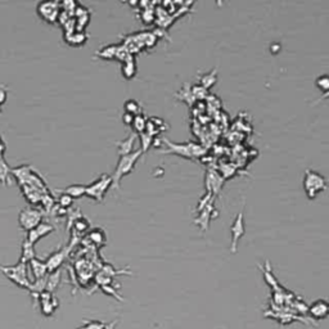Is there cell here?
Segmentation results:
<instances>
[{"instance_id":"cell-19","label":"cell","mask_w":329,"mask_h":329,"mask_svg":"<svg viewBox=\"0 0 329 329\" xmlns=\"http://www.w3.org/2000/svg\"><path fill=\"white\" fill-rule=\"evenodd\" d=\"M88 239L91 242V243H93V245L98 246V247H102V246H105V243H106V233H105V230H102L101 228L93 229V230L89 231Z\"/></svg>"},{"instance_id":"cell-4","label":"cell","mask_w":329,"mask_h":329,"mask_svg":"<svg viewBox=\"0 0 329 329\" xmlns=\"http://www.w3.org/2000/svg\"><path fill=\"white\" fill-rule=\"evenodd\" d=\"M112 188V178L111 175L103 174L98 178V179L93 182L91 184L86 185V194L85 196L89 197L91 199H95L97 202H102L105 198L107 190Z\"/></svg>"},{"instance_id":"cell-12","label":"cell","mask_w":329,"mask_h":329,"mask_svg":"<svg viewBox=\"0 0 329 329\" xmlns=\"http://www.w3.org/2000/svg\"><path fill=\"white\" fill-rule=\"evenodd\" d=\"M206 184H207V193L218 194L222 184L221 176L216 174L215 171L209 170V171H207V176H206Z\"/></svg>"},{"instance_id":"cell-5","label":"cell","mask_w":329,"mask_h":329,"mask_svg":"<svg viewBox=\"0 0 329 329\" xmlns=\"http://www.w3.org/2000/svg\"><path fill=\"white\" fill-rule=\"evenodd\" d=\"M18 221H20L21 228L23 230H31V229L36 228L37 225L42 222V214L41 211H39L35 207H25L22 211L20 212V218H18Z\"/></svg>"},{"instance_id":"cell-15","label":"cell","mask_w":329,"mask_h":329,"mask_svg":"<svg viewBox=\"0 0 329 329\" xmlns=\"http://www.w3.org/2000/svg\"><path fill=\"white\" fill-rule=\"evenodd\" d=\"M135 139H137V134L133 133L130 137H127L126 139L120 140V142H117V143H116L120 157L133 153V152H134L133 148H134V143H135Z\"/></svg>"},{"instance_id":"cell-1","label":"cell","mask_w":329,"mask_h":329,"mask_svg":"<svg viewBox=\"0 0 329 329\" xmlns=\"http://www.w3.org/2000/svg\"><path fill=\"white\" fill-rule=\"evenodd\" d=\"M142 154H143L142 153V150L137 149L134 150L133 153L120 157V160H118L117 162V166H116L113 174L111 175L112 188H113V189H120V183L121 180H122V178L133 171L134 167H135V165H137L138 160H139Z\"/></svg>"},{"instance_id":"cell-23","label":"cell","mask_w":329,"mask_h":329,"mask_svg":"<svg viewBox=\"0 0 329 329\" xmlns=\"http://www.w3.org/2000/svg\"><path fill=\"white\" fill-rule=\"evenodd\" d=\"M124 108L126 113H130L133 116H138V114L143 113V110H142V106L139 105V102L134 101V99H129V101L125 102Z\"/></svg>"},{"instance_id":"cell-10","label":"cell","mask_w":329,"mask_h":329,"mask_svg":"<svg viewBox=\"0 0 329 329\" xmlns=\"http://www.w3.org/2000/svg\"><path fill=\"white\" fill-rule=\"evenodd\" d=\"M52 231H54L53 225L48 224V222H41V224L37 225L36 228H34V229H31V230L27 231L26 239L30 242V243L35 245L36 242L39 241V239L46 237V235L50 234Z\"/></svg>"},{"instance_id":"cell-6","label":"cell","mask_w":329,"mask_h":329,"mask_svg":"<svg viewBox=\"0 0 329 329\" xmlns=\"http://www.w3.org/2000/svg\"><path fill=\"white\" fill-rule=\"evenodd\" d=\"M59 12V1H42L37 5V14L48 23H56L58 21Z\"/></svg>"},{"instance_id":"cell-22","label":"cell","mask_w":329,"mask_h":329,"mask_svg":"<svg viewBox=\"0 0 329 329\" xmlns=\"http://www.w3.org/2000/svg\"><path fill=\"white\" fill-rule=\"evenodd\" d=\"M72 228H73V231H75V233L84 234V233H86V231L90 229V224H89V221L86 219L82 218V216H78L75 221H73V224H72Z\"/></svg>"},{"instance_id":"cell-29","label":"cell","mask_w":329,"mask_h":329,"mask_svg":"<svg viewBox=\"0 0 329 329\" xmlns=\"http://www.w3.org/2000/svg\"><path fill=\"white\" fill-rule=\"evenodd\" d=\"M316 86L323 91V93H326V91L329 90V75H322L319 77L316 78Z\"/></svg>"},{"instance_id":"cell-34","label":"cell","mask_w":329,"mask_h":329,"mask_svg":"<svg viewBox=\"0 0 329 329\" xmlns=\"http://www.w3.org/2000/svg\"><path fill=\"white\" fill-rule=\"evenodd\" d=\"M329 98V90L326 91V93H323V95L320 97L319 101H322V99H328Z\"/></svg>"},{"instance_id":"cell-3","label":"cell","mask_w":329,"mask_h":329,"mask_svg":"<svg viewBox=\"0 0 329 329\" xmlns=\"http://www.w3.org/2000/svg\"><path fill=\"white\" fill-rule=\"evenodd\" d=\"M27 269H29L27 264L22 262V261H20V262L14 265V266H3V265H0V270L3 271V274L8 279L12 280L18 287L29 290L30 284H31L33 280L29 279Z\"/></svg>"},{"instance_id":"cell-33","label":"cell","mask_w":329,"mask_h":329,"mask_svg":"<svg viewBox=\"0 0 329 329\" xmlns=\"http://www.w3.org/2000/svg\"><path fill=\"white\" fill-rule=\"evenodd\" d=\"M116 324H117V320L111 323H106V328L105 329H116Z\"/></svg>"},{"instance_id":"cell-26","label":"cell","mask_w":329,"mask_h":329,"mask_svg":"<svg viewBox=\"0 0 329 329\" xmlns=\"http://www.w3.org/2000/svg\"><path fill=\"white\" fill-rule=\"evenodd\" d=\"M215 82H216V70H214L212 72H209V73H206V75H203L202 77H201V82H199V85L207 90V89H209L210 86H212Z\"/></svg>"},{"instance_id":"cell-16","label":"cell","mask_w":329,"mask_h":329,"mask_svg":"<svg viewBox=\"0 0 329 329\" xmlns=\"http://www.w3.org/2000/svg\"><path fill=\"white\" fill-rule=\"evenodd\" d=\"M36 257L35 254V248H34L33 243H30L27 239H25L22 243V247H21V260L25 264H29L30 261L34 260Z\"/></svg>"},{"instance_id":"cell-8","label":"cell","mask_w":329,"mask_h":329,"mask_svg":"<svg viewBox=\"0 0 329 329\" xmlns=\"http://www.w3.org/2000/svg\"><path fill=\"white\" fill-rule=\"evenodd\" d=\"M231 231V254L237 252V247H238L239 239L245 235V219H243V211L239 212L237 218H235L234 222L230 226Z\"/></svg>"},{"instance_id":"cell-28","label":"cell","mask_w":329,"mask_h":329,"mask_svg":"<svg viewBox=\"0 0 329 329\" xmlns=\"http://www.w3.org/2000/svg\"><path fill=\"white\" fill-rule=\"evenodd\" d=\"M89 22H90V13L77 17V18H76V30H77V31H84L85 27L89 25Z\"/></svg>"},{"instance_id":"cell-30","label":"cell","mask_w":329,"mask_h":329,"mask_svg":"<svg viewBox=\"0 0 329 329\" xmlns=\"http://www.w3.org/2000/svg\"><path fill=\"white\" fill-rule=\"evenodd\" d=\"M58 202H59V207H62V209H67L70 206L73 205V198L69 194H66V193H61L58 197Z\"/></svg>"},{"instance_id":"cell-7","label":"cell","mask_w":329,"mask_h":329,"mask_svg":"<svg viewBox=\"0 0 329 329\" xmlns=\"http://www.w3.org/2000/svg\"><path fill=\"white\" fill-rule=\"evenodd\" d=\"M70 250H71V246L61 247L59 250H57L56 252H53L52 255L48 256V258L45 260L46 267H48V273H54V271L61 269V265L65 262V260L67 258V256H69Z\"/></svg>"},{"instance_id":"cell-24","label":"cell","mask_w":329,"mask_h":329,"mask_svg":"<svg viewBox=\"0 0 329 329\" xmlns=\"http://www.w3.org/2000/svg\"><path fill=\"white\" fill-rule=\"evenodd\" d=\"M146 125H147V118H146L144 113H142L134 117L133 125H131V126H133V129L135 133L142 134L146 131Z\"/></svg>"},{"instance_id":"cell-14","label":"cell","mask_w":329,"mask_h":329,"mask_svg":"<svg viewBox=\"0 0 329 329\" xmlns=\"http://www.w3.org/2000/svg\"><path fill=\"white\" fill-rule=\"evenodd\" d=\"M309 313L316 318V319H323V318H326L327 315L329 314L328 310V301L324 300H319L314 302L311 306L309 307Z\"/></svg>"},{"instance_id":"cell-21","label":"cell","mask_w":329,"mask_h":329,"mask_svg":"<svg viewBox=\"0 0 329 329\" xmlns=\"http://www.w3.org/2000/svg\"><path fill=\"white\" fill-rule=\"evenodd\" d=\"M61 192L69 194V196H71L72 198H80V197L86 194V185H81V184H72V185L67 186V188L61 190Z\"/></svg>"},{"instance_id":"cell-13","label":"cell","mask_w":329,"mask_h":329,"mask_svg":"<svg viewBox=\"0 0 329 329\" xmlns=\"http://www.w3.org/2000/svg\"><path fill=\"white\" fill-rule=\"evenodd\" d=\"M65 41L72 46L84 45L86 40L89 39V35L85 31H73L71 34H65Z\"/></svg>"},{"instance_id":"cell-18","label":"cell","mask_w":329,"mask_h":329,"mask_svg":"<svg viewBox=\"0 0 329 329\" xmlns=\"http://www.w3.org/2000/svg\"><path fill=\"white\" fill-rule=\"evenodd\" d=\"M118 44H111V45L103 46L102 49L97 50L95 57L101 59H106V61H111L116 57V52H117Z\"/></svg>"},{"instance_id":"cell-20","label":"cell","mask_w":329,"mask_h":329,"mask_svg":"<svg viewBox=\"0 0 329 329\" xmlns=\"http://www.w3.org/2000/svg\"><path fill=\"white\" fill-rule=\"evenodd\" d=\"M61 283V269L54 273H49L48 274V278H46V288L45 291L53 293L54 291L57 290V287Z\"/></svg>"},{"instance_id":"cell-32","label":"cell","mask_w":329,"mask_h":329,"mask_svg":"<svg viewBox=\"0 0 329 329\" xmlns=\"http://www.w3.org/2000/svg\"><path fill=\"white\" fill-rule=\"evenodd\" d=\"M134 117H135V116H133V114L126 113V112H125L124 116H122V121H124V124H126V125H133Z\"/></svg>"},{"instance_id":"cell-36","label":"cell","mask_w":329,"mask_h":329,"mask_svg":"<svg viewBox=\"0 0 329 329\" xmlns=\"http://www.w3.org/2000/svg\"><path fill=\"white\" fill-rule=\"evenodd\" d=\"M0 112H1V107H0Z\"/></svg>"},{"instance_id":"cell-31","label":"cell","mask_w":329,"mask_h":329,"mask_svg":"<svg viewBox=\"0 0 329 329\" xmlns=\"http://www.w3.org/2000/svg\"><path fill=\"white\" fill-rule=\"evenodd\" d=\"M7 86L5 85H0V107L5 103L7 101Z\"/></svg>"},{"instance_id":"cell-35","label":"cell","mask_w":329,"mask_h":329,"mask_svg":"<svg viewBox=\"0 0 329 329\" xmlns=\"http://www.w3.org/2000/svg\"><path fill=\"white\" fill-rule=\"evenodd\" d=\"M328 310H329V301H328Z\"/></svg>"},{"instance_id":"cell-25","label":"cell","mask_w":329,"mask_h":329,"mask_svg":"<svg viewBox=\"0 0 329 329\" xmlns=\"http://www.w3.org/2000/svg\"><path fill=\"white\" fill-rule=\"evenodd\" d=\"M139 139H140V144H142V147H140V150H142V153H146L148 149H149V147L153 144V140L154 138L152 137V135H149L148 133H142L139 134Z\"/></svg>"},{"instance_id":"cell-17","label":"cell","mask_w":329,"mask_h":329,"mask_svg":"<svg viewBox=\"0 0 329 329\" xmlns=\"http://www.w3.org/2000/svg\"><path fill=\"white\" fill-rule=\"evenodd\" d=\"M121 71H122V76L127 80H131L134 76L137 75V63H135V56L131 57L130 59H127L126 62L121 65Z\"/></svg>"},{"instance_id":"cell-11","label":"cell","mask_w":329,"mask_h":329,"mask_svg":"<svg viewBox=\"0 0 329 329\" xmlns=\"http://www.w3.org/2000/svg\"><path fill=\"white\" fill-rule=\"evenodd\" d=\"M27 267H29L30 270H31V274H33L34 280L40 279V278H44L48 275V267H46V262L45 261L39 260L37 257H35L34 260H31L27 264Z\"/></svg>"},{"instance_id":"cell-9","label":"cell","mask_w":329,"mask_h":329,"mask_svg":"<svg viewBox=\"0 0 329 329\" xmlns=\"http://www.w3.org/2000/svg\"><path fill=\"white\" fill-rule=\"evenodd\" d=\"M40 303V309H41V313L45 316H52L54 314L57 309L59 306V302L57 300L54 294L48 292V291H44L39 294V297L36 298Z\"/></svg>"},{"instance_id":"cell-27","label":"cell","mask_w":329,"mask_h":329,"mask_svg":"<svg viewBox=\"0 0 329 329\" xmlns=\"http://www.w3.org/2000/svg\"><path fill=\"white\" fill-rule=\"evenodd\" d=\"M106 328V323L99 322V320H86V322L82 324V327L77 329H105Z\"/></svg>"},{"instance_id":"cell-2","label":"cell","mask_w":329,"mask_h":329,"mask_svg":"<svg viewBox=\"0 0 329 329\" xmlns=\"http://www.w3.org/2000/svg\"><path fill=\"white\" fill-rule=\"evenodd\" d=\"M327 179L319 173L307 169L303 176V189L310 199H314L320 192L327 189Z\"/></svg>"}]
</instances>
